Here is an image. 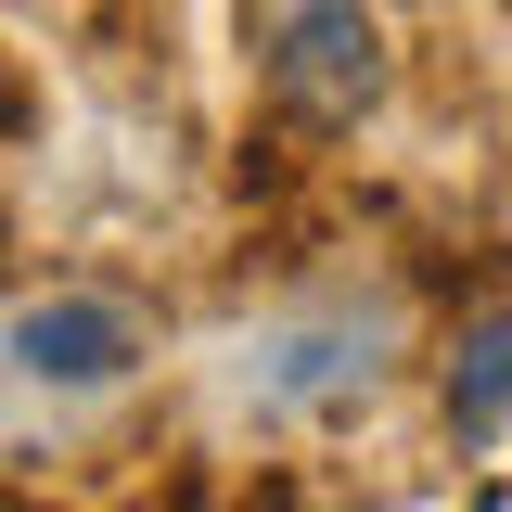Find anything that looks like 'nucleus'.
Returning a JSON list of instances; mask_svg holds the SVG:
<instances>
[{
    "label": "nucleus",
    "instance_id": "nucleus-1",
    "mask_svg": "<svg viewBox=\"0 0 512 512\" xmlns=\"http://www.w3.org/2000/svg\"><path fill=\"white\" fill-rule=\"evenodd\" d=\"M384 359H397V308L384 295H320V308H269L256 333H231L218 384L256 423H320V410H359L384 384Z\"/></svg>",
    "mask_w": 512,
    "mask_h": 512
},
{
    "label": "nucleus",
    "instance_id": "nucleus-2",
    "mask_svg": "<svg viewBox=\"0 0 512 512\" xmlns=\"http://www.w3.org/2000/svg\"><path fill=\"white\" fill-rule=\"evenodd\" d=\"M244 64L269 90V116L295 128H359L397 77L372 0H244Z\"/></svg>",
    "mask_w": 512,
    "mask_h": 512
},
{
    "label": "nucleus",
    "instance_id": "nucleus-3",
    "mask_svg": "<svg viewBox=\"0 0 512 512\" xmlns=\"http://www.w3.org/2000/svg\"><path fill=\"white\" fill-rule=\"evenodd\" d=\"M141 359H154V320L116 282H52V295H26L0 320V372L26 397H116Z\"/></svg>",
    "mask_w": 512,
    "mask_h": 512
},
{
    "label": "nucleus",
    "instance_id": "nucleus-4",
    "mask_svg": "<svg viewBox=\"0 0 512 512\" xmlns=\"http://www.w3.org/2000/svg\"><path fill=\"white\" fill-rule=\"evenodd\" d=\"M500 423H512V295H500V308H474V320H461V346H448V436L487 448Z\"/></svg>",
    "mask_w": 512,
    "mask_h": 512
}]
</instances>
